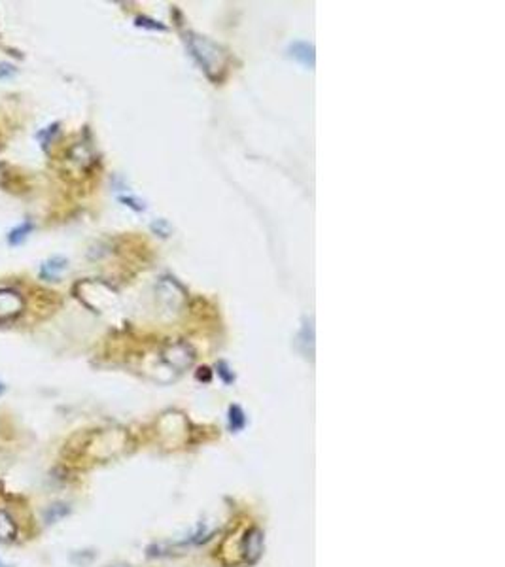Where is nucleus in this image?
<instances>
[{
  "mask_svg": "<svg viewBox=\"0 0 505 567\" xmlns=\"http://www.w3.org/2000/svg\"><path fill=\"white\" fill-rule=\"evenodd\" d=\"M114 567H127V566H114Z\"/></svg>",
  "mask_w": 505,
  "mask_h": 567,
  "instance_id": "nucleus-13",
  "label": "nucleus"
},
{
  "mask_svg": "<svg viewBox=\"0 0 505 567\" xmlns=\"http://www.w3.org/2000/svg\"><path fill=\"white\" fill-rule=\"evenodd\" d=\"M57 129H59V123H52L50 127H46L44 130H40L38 135H36V138H38V142L42 144V146H47V144L52 142L53 135L57 133Z\"/></svg>",
  "mask_w": 505,
  "mask_h": 567,
  "instance_id": "nucleus-8",
  "label": "nucleus"
},
{
  "mask_svg": "<svg viewBox=\"0 0 505 567\" xmlns=\"http://www.w3.org/2000/svg\"><path fill=\"white\" fill-rule=\"evenodd\" d=\"M23 308H25V301L15 289H10V287L0 289V322H8L20 316Z\"/></svg>",
  "mask_w": 505,
  "mask_h": 567,
  "instance_id": "nucleus-2",
  "label": "nucleus"
},
{
  "mask_svg": "<svg viewBox=\"0 0 505 567\" xmlns=\"http://www.w3.org/2000/svg\"><path fill=\"white\" fill-rule=\"evenodd\" d=\"M188 42V47H190L191 55L197 59V63L204 68V72L209 74L210 78L216 74V72L223 70L225 66V55L222 53V50L212 44L209 38L204 36H195V34H190V38L186 40Z\"/></svg>",
  "mask_w": 505,
  "mask_h": 567,
  "instance_id": "nucleus-1",
  "label": "nucleus"
},
{
  "mask_svg": "<svg viewBox=\"0 0 505 567\" xmlns=\"http://www.w3.org/2000/svg\"><path fill=\"white\" fill-rule=\"evenodd\" d=\"M137 25L138 27H146V29H153V31H165L163 25H159L158 21L148 20V17H138Z\"/></svg>",
  "mask_w": 505,
  "mask_h": 567,
  "instance_id": "nucleus-9",
  "label": "nucleus"
},
{
  "mask_svg": "<svg viewBox=\"0 0 505 567\" xmlns=\"http://www.w3.org/2000/svg\"><path fill=\"white\" fill-rule=\"evenodd\" d=\"M4 391H6V386L0 382V395H4Z\"/></svg>",
  "mask_w": 505,
  "mask_h": 567,
  "instance_id": "nucleus-11",
  "label": "nucleus"
},
{
  "mask_svg": "<svg viewBox=\"0 0 505 567\" xmlns=\"http://www.w3.org/2000/svg\"><path fill=\"white\" fill-rule=\"evenodd\" d=\"M289 55L297 59L299 63L307 66L315 65V47L307 44V42H296L289 46Z\"/></svg>",
  "mask_w": 505,
  "mask_h": 567,
  "instance_id": "nucleus-4",
  "label": "nucleus"
},
{
  "mask_svg": "<svg viewBox=\"0 0 505 567\" xmlns=\"http://www.w3.org/2000/svg\"><path fill=\"white\" fill-rule=\"evenodd\" d=\"M17 537V524L12 518V515L0 508V541H13Z\"/></svg>",
  "mask_w": 505,
  "mask_h": 567,
  "instance_id": "nucleus-5",
  "label": "nucleus"
},
{
  "mask_svg": "<svg viewBox=\"0 0 505 567\" xmlns=\"http://www.w3.org/2000/svg\"><path fill=\"white\" fill-rule=\"evenodd\" d=\"M0 567H10V566H8V564H4V561L0 560Z\"/></svg>",
  "mask_w": 505,
  "mask_h": 567,
  "instance_id": "nucleus-12",
  "label": "nucleus"
},
{
  "mask_svg": "<svg viewBox=\"0 0 505 567\" xmlns=\"http://www.w3.org/2000/svg\"><path fill=\"white\" fill-rule=\"evenodd\" d=\"M262 552V534L257 529H252L246 535V556H250L248 560L254 561Z\"/></svg>",
  "mask_w": 505,
  "mask_h": 567,
  "instance_id": "nucleus-7",
  "label": "nucleus"
},
{
  "mask_svg": "<svg viewBox=\"0 0 505 567\" xmlns=\"http://www.w3.org/2000/svg\"><path fill=\"white\" fill-rule=\"evenodd\" d=\"M33 233V223L31 222H23L20 223L17 227H13L10 233H8V244L10 246H20L23 242L29 239V235Z\"/></svg>",
  "mask_w": 505,
  "mask_h": 567,
  "instance_id": "nucleus-6",
  "label": "nucleus"
},
{
  "mask_svg": "<svg viewBox=\"0 0 505 567\" xmlns=\"http://www.w3.org/2000/svg\"><path fill=\"white\" fill-rule=\"evenodd\" d=\"M15 72H17V68L12 63H0V80L12 78Z\"/></svg>",
  "mask_w": 505,
  "mask_h": 567,
  "instance_id": "nucleus-10",
  "label": "nucleus"
},
{
  "mask_svg": "<svg viewBox=\"0 0 505 567\" xmlns=\"http://www.w3.org/2000/svg\"><path fill=\"white\" fill-rule=\"evenodd\" d=\"M66 267H68L66 257H63V255H53V257H50V259L42 263V267H40V278L47 282H55L61 274L65 273Z\"/></svg>",
  "mask_w": 505,
  "mask_h": 567,
  "instance_id": "nucleus-3",
  "label": "nucleus"
}]
</instances>
